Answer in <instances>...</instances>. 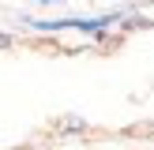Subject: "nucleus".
<instances>
[{
	"label": "nucleus",
	"mask_w": 154,
	"mask_h": 150,
	"mask_svg": "<svg viewBox=\"0 0 154 150\" xmlns=\"http://www.w3.org/2000/svg\"><path fill=\"white\" fill-rule=\"evenodd\" d=\"M8 45H11V38H8V34H0V49H8Z\"/></svg>",
	"instance_id": "1"
}]
</instances>
